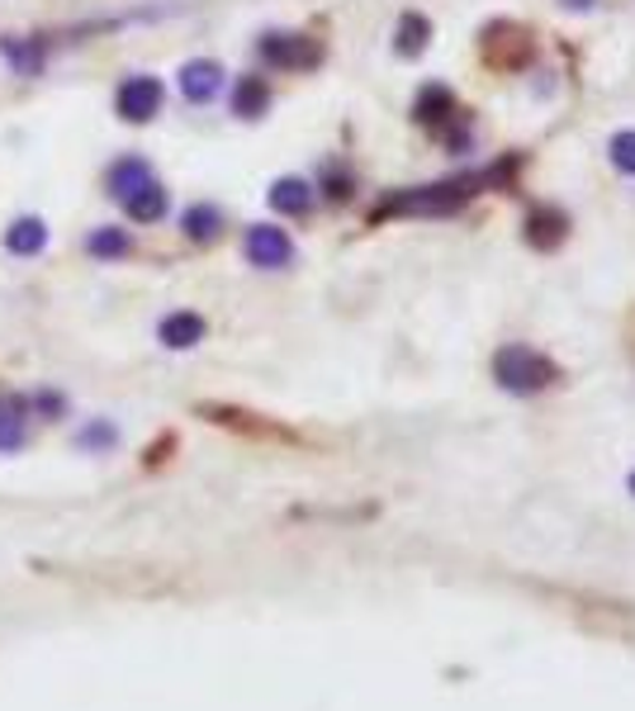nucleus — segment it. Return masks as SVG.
<instances>
[{"label": "nucleus", "mask_w": 635, "mask_h": 711, "mask_svg": "<svg viewBox=\"0 0 635 711\" xmlns=\"http://www.w3.org/2000/svg\"><path fill=\"white\" fill-rule=\"evenodd\" d=\"M493 380H498L507 394H522V399H532L541 394V389H551L560 380V365L551 361V356H541L536 347H503L498 356H493Z\"/></svg>", "instance_id": "obj_1"}, {"label": "nucleus", "mask_w": 635, "mask_h": 711, "mask_svg": "<svg viewBox=\"0 0 635 711\" xmlns=\"http://www.w3.org/2000/svg\"><path fill=\"white\" fill-rule=\"evenodd\" d=\"M493 176H498V171H488V176H461V181H441V186H417V190L390 194V200L375 209V219H384V213H451V209H461L484 181H493Z\"/></svg>", "instance_id": "obj_2"}, {"label": "nucleus", "mask_w": 635, "mask_h": 711, "mask_svg": "<svg viewBox=\"0 0 635 711\" xmlns=\"http://www.w3.org/2000/svg\"><path fill=\"white\" fill-rule=\"evenodd\" d=\"M256 52H261V62L280 67V71H304V67L323 62V43L304 39V33H266Z\"/></svg>", "instance_id": "obj_3"}, {"label": "nucleus", "mask_w": 635, "mask_h": 711, "mask_svg": "<svg viewBox=\"0 0 635 711\" xmlns=\"http://www.w3.org/2000/svg\"><path fill=\"white\" fill-rule=\"evenodd\" d=\"M484 58L498 71H517L532 62V39H526L522 24H488L484 29Z\"/></svg>", "instance_id": "obj_4"}, {"label": "nucleus", "mask_w": 635, "mask_h": 711, "mask_svg": "<svg viewBox=\"0 0 635 711\" xmlns=\"http://www.w3.org/2000/svg\"><path fill=\"white\" fill-rule=\"evenodd\" d=\"M246 261L261 266V271H280V266L294 261V242L285 228H271V223H256L246 233Z\"/></svg>", "instance_id": "obj_5"}, {"label": "nucleus", "mask_w": 635, "mask_h": 711, "mask_svg": "<svg viewBox=\"0 0 635 711\" xmlns=\"http://www.w3.org/2000/svg\"><path fill=\"white\" fill-rule=\"evenodd\" d=\"M162 110V81L157 77H129L119 86V114L129 123H148Z\"/></svg>", "instance_id": "obj_6"}, {"label": "nucleus", "mask_w": 635, "mask_h": 711, "mask_svg": "<svg viewBox=\"0 0 635 711\" xmlns=\"http://www.w3.org/2000/svg\"><path fill=\"white\" fill-rule=\"evenodd\" d=\"M223 91V67L214 58H195V62H185L181 67V96L190 104H204V100H214Z\"/></svg>", "instance_id": "obj_7"}, {"label": "nucleus", "mask_w": 635, "mask_h": 711, "mask_svg": "<svg viewBox=\"0 0 635 711\" xmlns=\"http://www.w3.org/2000/svg\"><path fill=\"white\" fill-rule=\"evenodd\" d=\"M29 437V403L20 394H0V451H20Z\"/></svg>", "instance_id": "obj_8"}, {"label": "nucleus", "mask_w": 635, "mask_h": 711, "mask_svg": "<svg viewBox=\"0 0 635 711\" xmlns=\"http://www.w3.org/2000/svg\"><path fill=\"white\" fill-rule=\"evenodd\" d=\"M157 337H162L171 351H185V347L204 342V318L200 313H167L162 328H157Z\"/></svg>", "instance_id": "obj_9"}, {"label": "nucleus", "mask_w": 635, "mask_h": 711, "mask_svg": "<svg viewBox=\"0 0 635 711\" xmlns=\"http://www.w3.org/2000/svg\"><path fill=\"white\" fill-rule=\"evenodd\" d=\"M413 114H417V123H427V129H446V123L461 110H455V96L446 91V86H427V91L417 96V110Z\"/></svg>", "instance_id": "obj_10"}, {"label": "nucleus", "mask_w": 635, "mask_h": 711, "mask_svg": "<svg viewBox=\"0 0 635 711\" xmlns=\"http://www.w3.org/2000/svg\"><path fill=\"white\" fill-rule=\"evenodd\" d=\"M266 104H271V86L261 77H242L233 86V114L238 119H261L266 114Z\"/></svg>", "instance_id": "obj_11"}, {"label": "nucleus", "mask_w": 635, "mask_h": 711, "mask_svg": "<svg viewBox=\"0 0 635 711\" xmlns=\"http://www.w3.org/2000/svg\"><path fill=\"white\" fill-rule=\"evenodd\" d=\"M271 209L275 213H309L313 209V186L299 181V176H285V181L271 186Z\"/></svg>", "instance_id": "obj_12"}, {"label": "nucleus", "mask_w": 635, "mask_h": 711, "mask_svg": "<svg viewBox=\"0 0 635 711\" xmlns=\"http://www.w3.org/2000/svg\"><path fill=\"white\" fill-rule=\"evenodd\" d=\"M148 181H152V167L143 157H123V162L110 167V194H119V200H129V194L143 190Z\"/></svg>", "instance_id": "obj_13"}, {"label": "nucleus", "mask_w": 635, "mask_h": 711, "mask_svg": "<svg viewBox=\"0 0 635 711\" xmlns=\"http://www.w3.org/2000/svg\"><path fill=\"white\" fill-rule=\"evenodd\" d=\"M6 247H10L14 257L43 252V247H48V228H43V219H14V223L6 228Z\"/></svg>", "instance_id": "obj_14"}, {"label": "nucleus", "mask_w": 635, "mask_h": 711, "mask_svg": "<svg viewBox=\"0 0 635 711\" xmlns=\"http://www.w3.org/2000/svg\"><path fill=\"white\" fill-rule=\"evenodd\" d=\"M123 209H129L133 223H157V219L167 213V190L157 186V181H148L143 190H133L129 200H123Z\"/></svg>", "instance_id": "obj_15"}, {"label": "nucleus", "mask_w": 635, "mask_h": 711, "mask_svg": "<svg viewBox=\"0 0 635 711\" xmlns=\"http://www.w3.org/2000/svg\"><path fill=\"white\" fill-rule=\"evenodd\" d=\"M181 228H185L190 242H214V238L223 233V213H219L214 204H190L185 219H181Z\"/></svg>", "instance_id": "obj_16"}, {"label": "nucleus", "mask_w": 635, "mask_h": 711, "mask_svg": "<svg viewBox=\"0 0 635 711\" xmlns=\"http://www.w3.org/2000/svg\"><path fill=\"white\" fill-rule=\"evenodd\" d=\"M564 228H570V219H564L560 209H532V219H526V238H532V247H555L564 238Z\"/></svg>", "instance_id": "obj_17"}, {"label": "nucleus", "mask_w": 635, "mask_h": 711, "mask_svg": "<svg viewBox=\"0 0 635 711\" xmlns=\"http://www.w3.org/2000/svg\"><path fill=\"white\" fill-rule=\"evenodd\" d=\"M427 39H432V24L422 20V14H403L399 29H394V48L403 52V58H417V52L427 48Z\"/></svg>", "instance_id": "obj_18"}, {"label": "nucleus", "mask_w": 635, "mask_h": 711, "mask_svg": "<svg viewBox=\"0 0 635 711\" xmlns=\"http://www.w3.org/2000/svg\"><path fill=\"white\" fill-rule=\"evenodd\" d=\"M209 418L223 422V427H238V432H252V437H285L280 427L256 422V413H242V408H209Z\"/></svg>", "instance_id": "obj_19"}, {"label": "nucleus", "mask_w": 635, "mask_h": 711, "mask_svg": "<svg viewBox=\"0 0 635 711\" xmlns=\"http://www.w3.org/2000/svg\"><path fill=\"white\" fill-rule=\"evenodd\" d=\"M6 48V58L14 62V71H20V77H39V67H43V52L33 48V43H20V39H6L0 43Z\"/></svg>", "instance_id": "obj_20"}, {"label": "nucleus", "mask_w": 635, "mask_h": 711, "mask_svg": "<svg viewBox=\"0 0 635 711\" xmlns=\"http://www.w3.org/2000/svg\"><path fill=\"white\" fill-rule=\"evenodd\" d=\"M85 247H91V257H123L133 242H129L123 228H100V233H91V242H85Z\"/></svg>", "instance_id": "obj_21"}, {"label": "nucleus", "mask_w": 635, "mask_h": 711, "mask_svg": "<svg viewBox=\"0 0 635 711\" xmlns=\"http://www.w3.org/2000/svg\"><path fill=\"white\" fill-rule=\"evenodd\" d=\"M612 162H616V171L635 176V133H631V129L612 138Z\"/></svg>", "instance_id": "obj_22"}, {"label": "nucleus", "mask_w": 635, "mask_h": 711, "mask_svg": "<svg viewBox=\"0 0 635 711\" xmlns=\"http://www.w3.org/2000/svg\"><path fill=\"white\" fill-rule=\"evenodd\" d=\"M81 441H85V447H100V441H114V432H110V427H91Z\"/></svg>", "instance_id": "obj_23"}, {"label": "nucleus", "mask_w": 635, "mask_h": 711, "mask_svg": "<svg viewBox=\"0 0 635 711\" xmlns=\"http://www.w3.org/2000/svg\"><path fill=\"white\" fill-rule=\"evenodd\" d=\"M570 10H588V6H597V0H564Z\"/></svg>", "instance_id": "obj_24"}, {"label": "nucleus", "mask_w": 635, "mask_h": 711, "mask_svg": "<svg viewBox=\"0 0 635 711\" xmlns=\"http://www.w3.org/2000/svg\"><path fill=\"white\" fill-rule=\"evenodd\" d=\"M631 493H635V474H631Z\"/></svg>", "instance_id": "obj_25"}]
</instances>
